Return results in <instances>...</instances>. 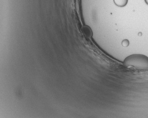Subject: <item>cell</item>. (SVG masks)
<instances>
[{"instance_id": "3957f363", "label": "cell", "mask_w": 148, "mask_h": 118, "mask_svg": "<svg viewBox=\"0 0 148 118\" xmlns=\"http://www.w3.org/2000/svg\"><path fill=\"white\" fill-rule=\"evenodd\" d=\"M122 44L123 47H127V46H128V45H129L128 40H127V39H125V40L122 41Z\"/></svg>"}, {"instance_id": "6da1fadb", "label": "cell", "mask_w": 148, "mask_h": 118, "mask_svg": "<svg viewBox=\"0 0 148 118\" xmlns=\"http://www.w3.org/2000/svg\"><path fill=\"white\" fill-rule=\"evenodd\" d=\"M123 65L129 69L148 71V57L143 54H132L125 59Z\"/></svg>"}, {"instance_id": "277c9868", "label": "cell", "mask_w": 148, "mask_h": 118, "mask_svg": "<svg viewBox=\"0 0 148 118\" xmlns=\"http://www.w3.org/2000/svg\"><path fill=\"white\" fill-rule=\"evenodd\" d=\"M145 1L146 3L148 5V0H145Z\"/></svg>"}, {"instance_id": "7a4b0ae2", "label": "cell", "mask_w": 148, "mask_h": 118, "mask_svg": "<svg viewBox=\"0 0 148 118\" xmlns=\"http://www.w3.org/2000/svg\"><path fill=\"white\" fill-rule=\"evenodd\" d=\"M115 4L120 7H124L125 6L127 3L128 0H114Z\"/></svg>"}]
</instances>
